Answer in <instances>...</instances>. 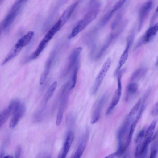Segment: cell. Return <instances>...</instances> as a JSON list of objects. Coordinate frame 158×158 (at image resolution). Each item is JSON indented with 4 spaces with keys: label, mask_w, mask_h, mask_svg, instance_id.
I'll list each match as a JSON object with an SVG mask.
<instances>
[{
    "label": "cell",
    "mask_w": 158,
    "mask_h": 158,
    "mask_svg": "<svg viewBox=\"0 0 158 158\" xmlns=\"http://www.w3.org/2000/svg\"><path fill=\"white\" fill-rule=\"evenodd\" d=\"M26 110V106L23 103L20 104L17 109L12 114V117L9 124L10 127L14 128L18 123L20 119L24 115Z\"/></svg>",
    "instance_id": "8"
},
{
    "label": "cell",
    "mask_w": 158,
    "mask_h": 158,
    "mask_svg": "<svg viewBox=\"0 0 158 158\" xmlns=\"http://www.w3.org/2000/svg\"><path fill=\"white\" fill-rule=\"evenodd\" d=\"M151 114L153 116L158 115V101L152 108L151 111Z\"/></svg>",
    "instance_id": "30"
},
{
    "label": "cell",
    "mask_w": 158,
    "mask_h": 158,
    "mask_svg": "<svg viewBox=\"0 0 158 158\" xmlns=\"http://www.w3.org/2000/svg\"><path fill=\"white\" fill-rule=\"evenodd\" d=\"M98 10L97 9H94L88 12L73 28L68 36V39L73 38L83 30L96 18Z\"/></svg>",
    "instance_id": "2"
},
{
    "label": "cell",
    "mask_w": 158,
    "mask_h": 158,
    "mask_svg": "<svg viewBox=\"0 0 158 158\" xmlns=\"http://www.w3.org/2000/svg\"><path fill=\"white\" fill-rule=\"evenodd\" d=\"M57 86L56 81H54L50 85L48 90L44 99V104H46L47 102L53 94Z\"/></svg>",
    "instance_id": "25"
},
{
    "label": "cell",
    "mask_w": 158,
    "mask_h": 158,
    "mask_svg": "<svg viewBox=\"0 0 158 158\" xmlns=\"http://www.w3.org/2000/svg\"><path fill=\"white\" fill-rule=\"evenodd\" d=\"M22 48L16 44L10 51L2 63L3 65L15 57L19 53Z\"/></svg>",
    "instance_id": "17"
},
{
    "label": "cell",
    "mask_w": 158,
    "mask_h": 158,
    "mask_svg": "<svg viewBox=\"0 0 158 158\" xmlns=\"http://www.w3.org/2000/svg\"><path fill=\"white\" fill-rule=\"evenodd\" d=\"M152 1L150 0L145 3L141 7L139 14L138 30L139 31L141 29L143 23L152 8Z\"/></svg>",
    "instance_id": "6"
},
{
    "label": "cell",
    "mask_w": 158,
    "mask_h": 158,
    "mask_svg": "<svg viewBox=\"0 0 158 158\" xmlns=\"http://www.w3.org/2000/svg\"><path fill=\"white\" fill-rule=\"evenodd\" d=\"M48 43L42 40L37 48L30 56V59L33 60L38 57L46 47Z\"/></svg>",
    "instance_id": "24"
},
{
    "label": "cell",
    "mask_w": 158,
    "mask_h": 158,
    "mask_svg": "<svg viewBox=\"0 0 158 158\" xmlns=\"http://www.w3.org/2000/svg\"><path fill=\"white\" fill-rule=\"evenodd\" d=\"M120 33V32L117 30L112 33L109 35L97 54L95 57L96 59H98L102 56L109 48L113 41L118 36Z\"/></svg>",
    "instance_id": "9"
},
{
    "label": "cell",
    "mask_w": 158,
    "mask_h": 158,
    "mask_svg": "<svg viewBox=\"0 0 158 158\" xmlns=\"http://www.w3.org/2000/svg\"><path fill=\"white\" fill-rule=\"evenodd\" d=\"M158 31V23H157L147 30L140 40L141 44L149 42L156 34Z\"/></svg>",
    "instance_id": "13"
},
{
    "label": "cell",
    "mask_w": 158,
    "mask_h": 158,
    "mask_svg": "<svg viewBox=\"0 0 158 158\" xmlns=\"http://www.w3.org/2000/svg\"><path fill=\"white\" fill-rule=\"evenodd\" d=\"M122 94V91L117 89L113 97L109 107L107 109L106 114H109L113 110L115 106L118 103Z\"/></svg>",
    "instance_id": "18"
},
{
    "label": "cell",
    "mask_w": 158,
    "mask_h": 158,
    "mask_svg": "<svg viewBox=\"0 0 158 158\" xmlns=\"http://www.w3.org/2000/svg\"><path fill=\"white\" fill-rule=\"evenodd\" d=\"M146 130L143 128L138 133L135 139V143L138 144L141 142L144 138L145 135Z\"/></svg>",
    "instance_id": "27"
},
{
    "label": "cell",
    "mask_w": 158,
    "mask_h": 158,
    "mask_svg": "<svg viewBox=\"0 0 158 158\" xmlns=\"http://www.w3.org/2000/svg\"><path fill=\"white\" fill-rule=\"evenodd\" d=\"M156 12H158V6H157V7L156 10Z\"/></svg>",
    "instance_id": "35"
},
{
    "label": "cell",
    "mask_w": 158,
    "mask_h": 158,
    "mask_svg": "<svg viewBox=\"0 0 158 158\" xmlns=\"http://www.w3.org/2000/svg\"><path fill=\"white\" fill-rule=\"evenodd\" d=\"M79 61L76 64L73 68V70L71 77V81L70 83V89L72 90L74 88L76 85L77 79V74L79 67Z\"/></svg>",
    "instance_id": "26"
},
{
    "label": "cell",
    "mask_w": 158,
    "mask_h": 158,
    "mask_svg": "<svg viewBox=\"0 0 158 158\" xmlns=\"http://www.w3.org/2000/svg\"><path fill=\"white\" fill-rule=\"evenodd\" d=\"M89 136V132L87 131L84 135L74 155V158H80L85 150Z\"/></svg>",
    "instance_id": "15"
},
{
    "label": "cell",
    "mask_w": 158,
    "mask_h": 158,
    "mask_svg": "<svg viewBox=\"0 0 158 158\" xmlns=\"http://www.w3.org/2000/svg\"><path fill=\"white\" fill-rule=\"evenodd\" d=\"M108 98V95L107 93H106L95 102L93 107L91 115V124H94L98 120L103 107Z\"/></svg>",
    "instance_id": "4"
},
{
    "label": "cell",
    "mask_w": 158,
    "mask_h": 158,
    "mask_svg": "<svg viewBox=\"0 0 158 158\" xmlns=\"http://www.w3.org/2000/svg\"><path fill=\"white\" fill-rule=\"evenodd\" d=\"M153 142L152 145L151 151L157 152L158 151V132L154 135L152 140Z\"/></svg>",
    "instance_id": "28"
},
{
    "label": "cell",
    "mask_w": 158,
    "mask_h": 158,
    "mask_svg": "<svg viewBox=\"0 0 158 158\" xmlns=\"http://www.w3.org/2000/svg\"><path fill=\"white\" fill-rule=\"evenodd\" d=\"M116 156H117V153L116 152L110 154L109 155L105 157L112 158H114Z\"/></svg>",
    "instance_id": "32"
},
{
    "label": "cell",
    "mask_w": 158,
    "mask_h": 158,
    "mask_svg": "<svg viewBox=\"0 0 158 158\" xmlns=\"http://www.w3.org/2000/svg\"><path fill=\"white\" fill-rule=\"evenodd\" d=\"M63 26L61 22L58 19L46 34L43 40L48 43L52 38L55 34Z\"/></svg>",
    "instance_id": "14"
},
{
    "label": "cell",
    "mask_w": 158,
    "mask_h": 158,
    "mask_svg": "<svg viewBox=\"0 0 158 158\" xmlns=\"http://www.w3.org/2000/svg\"><path fill=\"white\" fill-rule=\"evenodd\" d=\"M77 4V2H76L72 4L69 6L63 12L59 19L61 22L63 26L70 18Z\"/></svg>",
    "instance_id": "12"
},
{
    "label": "cell",
    "mask_w": 158,
    "mask_h": 158,
    "mask_svg": "<svg viewBox=\"0 0 158 158\" xmlns=\"http://www.w3.org/2000/svg\"><path fill=\"white\" fill-rule=\"evenodd\" d=\"M82 48L78 47L74 48L71 53L68 62L63 73V75H67L79 61V56L82 51Z\"/></svg>",
    "instance_id": "5"
},
{
    "label": "cell",
    "mask_w": 158,
    "mask_h": 158,
    "mask_svg": "<svg viewBox=\"0 0 158 158\" xmlns=\"http://www.w3.org/2000/svg\"><path fill=\"white\" fill-rule=\"evenodd\" d=\"M27 0H16L1 23V33L11 25L19 14L22 7Z\"/></svg>",
    "instance_id": "1"
},
{
    "label": "cell",
    "mask_w": 158,
    "mask_h": 158,
    "mask_svg": "<svg viewBox=\"0 0 158 158\" xmlns=\"http://www.w3.org/2000/svg\"><path fill=\"white\" fill-rule=\"evenodd\" d=\"M34 32L30 31L21 37L16 43L19 46L23 48L28 44L33 38Z\"/></svg>",
    "instance_id": "20"
},
{
    "label": "cell",
    "mask_w": 158,
    "mask_h": 158,
    "mask_svg": "<svg viewBox=\"0 0 158 158\" xmlns=\"http://www.w3.org/2000/svg\"><path fill=\"white\" fill-rule=\"evenodd\" d=\"M21 147L20 145L18 146L15 149V157L18 158L19 157L21 154Z\"/></svg>",
    "instance_id": "31"
},
{
    "label": "cell",
    "mask_w": 158,
    "mask_h": 158,
    "mask_svg": "<svg viewBox=\"0 0 158 158\" xmlns=\"http://www.w3.org/2000/svg\"><path fill=\"white\" fill-rule=\"evenodd\" d=\"M11 114H12V112L8 106L1 112L0 114V127L6 122Z\"/></svg>",
    "instance_id": "23"
},
{
    "label": "cell",
    "mask_w": 158,
    "mask_h": 158,
    "mask_svg": "<svg viewBox=\"0 0 158 158\" xmlns=\"http://www.w3.org/2000/svg\"><path fill=\"white\" fill-rule=\"evenodd\" d=\"M156 66H157L158 65V56L157 58V59H156Z\"/></svg>",
    "instance_id": "34"
},
{
    "label": "cell",
    "mask_w": 158,
    "mask_h": 158,
    "mask_svg": "<svg viewBox=\"0 0 158 158\" xmlns=\"http://www.w3.org/2000/svg\"><path fill=\"white\" fill-rule=\"evenodd\" d=\"M145 106L142 105L139 112L134 118L130 126L127 137V144L128 146L131 140L133 132L136 126L144 109Z\"/></svg>",
    "instance_id": "11"
},
{
    "label": "cell",
    "mask_w": 158,
    "mask_h": 158,
    "mask_svg": "<svg viewBox=\"0 0 158 158\" xmlns=\"http://www.w3.org/2000/svg\"><path fill=\"white\" fill-rule=\"evenodd\" d=\"M74 138V135L72 131H69L67 135L63 147L61 157L64 158L66 156L70 149Z\"/></svg>",
    "instance_id": "16"
},
{
    "label": "cell",
    "mask_w": 158,
    "mask_h": 158,
    "mask_svg": "<svg viewBox=\"0 0 158 158\" xmlns=\"http://www.w3.org/2000/svg\"><path fill=\"white\" fill-rule=\"evenodd\" d=\"M147 69L145 67L139 68L135 71L130 78L131 81L138 80L143 77L146 73Z\"/></svg>",
    "instance_id": "22"
},
{
    "label": "cell",
    "mask_w": 158,
    "mask_h": 158,
    "mask_svg": "<svg viewBox=\"0 0 158 158\" xmlns=\"http://www.w3.org/2000/svg\"><path fill=\"white\" fill-rule=\"evenodd\" d=\"M52 62V58H50L46 63L45 69L42 73L40 79L39 83L41 85L44 83L47 77L50 69Z\"/></svg>",
    "instance_id": "21"
},
{
    "label": "cell",
    "mask_w": 158,
    "mask_h": 158,
    "mask_svg": "<svg viewBox=\"0 0 158 158\" xmlns=\"http://www.w3.org/2000/svg\"><path fill=\"white\" fill-rule=\"evenodd\" d=\"M138 85L135 82H131L127 86L126 94V99L129 101L131 99L137 92Z\"/></svg>",
    "instance_id": "19"
},
{
    "label": "cell",
    "mask_w": 158,
    "mask_h": 158,
    "mask_svg": "<svg viewBox=\"0 0 158 158\" xmlns=\"http://www.w3.org/2000/svg\"><path fill=\"white\" fill-rule=\"evenodd\" d=\"M4 158H13V157L10 155H7L5 156Z\"/></svg>",
    "instance_id": "33"
},
{
    "label": "cell",
    "mask_w": 158,
    "mask_h": 158,
    "mask_svg": "<svg viewBox=\"0 0 158 158\" xmlns=\"http://www.w3.org/2000/svg\"><path fill=\"white\" fill-rule=\"evenodd\" d=\"M126 0H118L103 17L101 23L102 25L106 24L111 18L114 14L120 8Z\"/></svg>",
    "instance_id": "10"
},
{
    "label": "cell",
    "mask_w": 158,
    "mask_h": 158,
    "mask_svg": "<svg viewBox=\"0 0 158 158\" xmlns=\"http://www.w3.org/2000/svg\"><path fill=\"white\" fill-rule=\"evenodd\" d=\"M111 63V60L109 57L107 59L102 65L91 88V93L92 94L94 95L97 93L110 68Z\"/></svg>",
    "instance_id": "3"
},
{
    "label": "cell",
    "mask_w": 158,
    "mask_h": 158,
    "mask_svg": "<svg viewBox=\"0 0 158 158\" xmlns=\"http://www.w3.org/2000/svg\"><path fill=\"white\" fill-rule=\"evenodd\" d=\"M1 1L2 0H0Z\"/></svg>",
    "instance_id": "36"
},
{
    "label": "cell",
    "mask_w": 158,
    "mask_h": 158,
    "mask_svg": "<svg viewBox=\"0 0 158 158\" xmlns=\"http://www.w3.org/2000/svg\"><path fill=\"white\" fill-rule=\"evenodd\" d=\"M64 111V110L59 108L56 121L57 126H59L61 122Z\"/></svg>",
    "instance_id": "29"
},
{
    "label": "cell",
    "mask_w": 158,
    "mask_h": 158,
    "mask_svg": "<svg viewBox=\"0 0 158 158\" xmlns=\"http://www.w3.org/2000/svg\"><path fill=\"white\" fill-rule=\"evenodd\" d=\"M132 38L133 35H131L128 39L125 48L120 58L117 67L115 71V75L118 74L121 68L124 64L127 59L129 50Z\"/></svg>",
    "instance_id": "7"
}]
</instances>
